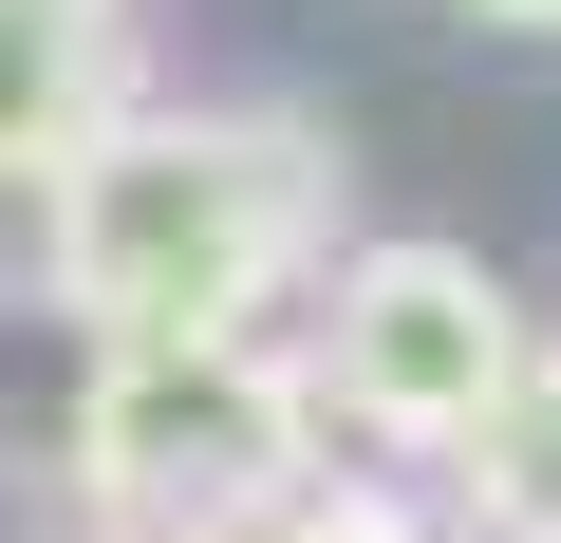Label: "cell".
I'll list each match as a JSON object with an SVG mask.
<instances>
[{"mask_svg":"<svg viewBox=\"0 0 561 543\" xmlns=\"http://www.w3.org/2000/svg\"><path fill=\"white\" fill-rule=\"evenodd\" d=\"M76 487L113 543H225L319 487V375L262 338H131L76 394Z\"/></svg>","mask_w":561,"mask_h":543,"instance_id":"2","label":"cell"},{"mask_svg":"<svg viewBox=\"0 0 561 543\" xmlns=\"http://www.w3.org/2000/svg\"><path fill=\"white\" fill-rule=\"evenodd\" d=\"M319 412H356L375 450H468L486 431V394L524 375V301L486 282L468 244H375V262H337V319H319Z\"/></svg>","mask_w":561,"mask_h":543,"instance_id":"3","label":"cell"},{"mask_svg":"<svg viewBox=\"0 0 561 543\" xmlns=\"http://www.w3.org/2000/svg\"><path fill=\"white\" fill-rule=\"evenodd\" d=\"M131 113V0H0V188H57Z\"/></svg>","mask_w":561,"mask_h":543,"instance_id":"4","label":"cell"},{"mask_svg":"<svg viewBox=\"0 0 561 543\" xmlns=\"http://www.w3.org/2000/svg\"><path fill=\"white\" fill-rule=\"evenodd\" d=\"M449 487H468L486 543H561V357H542V338H524V375L486 394V431L449 450Z\"/></svg>","mask_w":561,"mask_h":543,"instance_id":"5","label":"cell"},{"mask_svg":"<svg viewBox=\"0 0 561 543\" xmlns=\"http://www.w3.org/2000/svg\"><path fill=\"white\" fill-rule=\"evenodd\" d=\"M468 20H524V38H561V0H468Z\"/></svg>","mask_w":561,"mask_h":543,"instance_id":"7","label":"cell"},{"mask_svg":"<svg viewBox=\"0 0 561 543\" xmlns=\"http://www.w3.org/2000/svg\"><path fill=\"white\" fill-rule=\"evenodd\" d=\"M243 543H431V524H412L393 487H300V506H262Z\"/></svg>","mask_w":561,"mask_h":543,"instance_id":"6","label":"cell"},{"mask_svg":"<svg viewBox=\"0 0 561 543\" xmlns=\"http://www.w3.org/2000/svg\"><path fill=\"white\" fill-rule=\"evenodd\" d=\"M337 244V132L300 113H113L38 188V301L131 357V338H262V301Z\"/></svg>","mask_w":561,"mask_h":543,"instance_id":"1","label":"cell"}]
</instances>
